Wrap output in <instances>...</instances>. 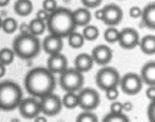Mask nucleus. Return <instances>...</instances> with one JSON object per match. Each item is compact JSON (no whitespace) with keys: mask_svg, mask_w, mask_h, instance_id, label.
Returning <instances> with one entry per match:
<instances>
[{"mask_svg":"<svg viewBox=\"0 0 155 122\" xmlns=\"http://www.w3.org/2000/svg\"><path fill=\"white\" fill-rule=\"evenodd\" d=\"M26 92L33 98H39L54 92L56 87L54 75L46 68L38 67L31 69L24 80Z\"/></svg>","mask_w":155,"mask_h":122,"instance_id":"f257e3e1","label":"nucleus"},{"mask_svg":"<svg viewBox=\"0 0 155 122\" xmlns=\"http://www.w3.org/2000/svg\"><path fill=\"white\" fill-rule=\"evenodd\" d=\"M45 24L50 34L62 38L67 37L72 32L75 31L76 28L72 11L66 7L57 6L56 9L49 13Z\"/></svg>","mask_w":155,"mask_h":122,"instance_id":"f03ea898","label":"nucleus"},{"mask_svg":"<svg viewBox=\"0 0 155 122\" xmlns=\"http://www.w3.org/2000/svg\"><path fill=\"white\" fill-rule=\"evenodd\" d=\"M13 51L15 56L24 60L35 58L41 50V43L37 37L27 33L20 34L13 41Z\"/></svg>","mask_w":155,"mask_h":122,"instance_id":"7ed1b4c3","label":"nucleus"},{"mask_svg":"<svg viewBox=\"0 0 155 122\" xmlns=\"http://www.w3.org/2000/svg\"><path fill=\"white\" fill-rule=\"evenodd\" d=\"M22 99L23 91L18 84L10 80L0 83V110H14L17 109Z\"/></svg>","mask_w":155,"mask_h":122,"instance_id":"20e7f679","label":"nucleus"},{"mask_svg":"<svg viewBox=\"0 0 155 122\" xmlns=\"http://www.w3.org/2000/svg\"><path fill=\"white\" fill-rule=\"evenodd\" d=\"M84 77L83 73L74 68H66L60 74L59 84L65 92H77L83 89Z\"/></svg>","mask_w":155,"mask_h":122,"instance_id":"39448f33","label":"nucleus"},{"mask_svg":"<svg viewBox=\"0 0 155 122\" xmlns=\"http://www.w3.org/2000/svg\"><path fill=\"white\" fill-rule=\"evenodd\" d=\"M98 70L95 76V83L97 87L105 91L112 88H118L120 84V74L113 67H105Z\"/></svg>","mask_w":155,"mask_h":122,"instance_id":"423d86ee","label":"nucleus"},{"mask_svg":"<svg viewBox=\"0 0 155 122\" xmlns=\"http://www.w3.org/2000/svg\"><path fill=\"white\" fill-rule=\"evenodd\" d=\"M78 107L84 111H93L99 106L101 102L100 94L92 88H85L79 90Z\"/></svg>","mask_w":155,"mask_h":122,"instance_id":"0eeeda50","label":"nucleus"},{"mask_svg":"<svg viewBox=\"0 0 155 122\" xmlns=\"http://www.w3.org/2000/svg\"><path fill=\"white\" fill-rule=\"evenodd\" d=\"M39 103L41 113L47 117H54L58 115L63 109L62 99L59 96L54 94L53 92L42 97Z\"/></svg>","mask_w":155,"mask_h":122,"instance_id":"6e6552de","label":"nucleus"},{"mask_svg":"<svg viewBox=\"0 0 155 122\" xmlns=\"http://www.w3.org/2000/svg\"><path fill=\"white\" fill-rule=\"evenodd\" d=\"M143 81L140 75L136 73H127L120 79L119 86L123 92L129 96L137 95L143 89Z\"/></svg>","mask_w":155,"mask_h":122,"instance_id":"1a4fd4ad","label":"nucleus"},{"mask_svg":"<svg viewBox=\"0 0 155 122\" xmlns=\"http://www.w3.org/2000/svg\"><path fill=\"white\" fill-rule=\"evenodd\" d=\"M17 108L20 115L25 120L35 119L41 113L40 103L35 98L22 99Z\"/></svg>","mask_w":155,"mask_h":122,"instance_id":"9d476101","label":"nucleus"},{"mask_svg":"<svg viewBox=\"0 0 155 122\" xmlns=\"http://www.w3.org/2000/svg\"><path fill=\"white\" fill-rule=\"evenodd\" d=\"M140 41V36L136 29L132 27H126L120 31L118 43L124 49L131 50L135 48Z\"/></svg>","mask_w":155,"mask_h":122,"instance_id":"9b49d317","label":"nucleus"},{"mask_svg":"<svg viewBox=\"0 0 155 122\" xmlns=\"http://www.w3.org/2000/svg\"><path fill=\"white\" fill-rule=\"evenodd\" d=\"M104 16L102 21L109 26H115L119 25L124 17V12L122 8L115 4L106 5L103 8Z\"/></svg>","mask_w":155,"mask_h":122,"instance_id":"f8f14e48","label":"nucleus"},{"mask_svg":"<svg viewBox=\"0 0 155 122\" xmlns=\"http://www.w3.org/2000/svg\"><path fill=\"white\" fill-rule=\"evenodd\" d=\"M92 58L94 63L99 66H106L113 59V50L105 45H98L92 50Z\"/></svg>","mask_w":155,"mask_h":122,"instance_id":"ddd939ff","label":"nucleus"},{"mask_svg":"<svg viewBox=\"0 0 155 122\" xmlns=\"http://www.w3.org/2000/svg\"><path fill=\"white\" fill-rule=\"evenodd\" d=\"M68 68V61L65 56L61 53L50 55L47 59V67L46 68L54 74H61Z\"/></svg>","mask_w":155,"mask_h":122,"instance_id":"4468645a","label":"nucleus"},{"mask_svg":"<svg viewBox=\"0 0 155 122\" xmlns=\"http://www.w3.org/2000/svg\"><path fill=\"white\" fill-rule=\"evenodd\" d=\"M42 47L44 51L50 56L62 52L64 47V41L62 37L50 34L45 37Z\"/></svg>","mask_w":155,"mask_h":122,"instance_id":"2eb2a0df","label":"nucleus"},{"mask_svg":"<svg viewBox=\"0 0 155 122\" xmlns=\"http://www.w3.org/2000/svg\"><path fill=\"white\" fill-rule=\"evenodd\" d=\"M74 68L76 70H78L84 74L92 69V68L94 66V60L90 54L81 53L74 58Z\"/></svg>","mask_w":155,"mask_h":122,"instance_id":"dca6fc26","label":"nucleus"},{"mask_svg":"<svg viewBox=\"0 0 155 122\" xmlns=\"http://www.w3.org/2000/svg\"><path fill=\"white\" fill-rule=\"evenodd\" d=\"M72 15L76 26H85L89 25L92 20V14L86 7H79L72 11Z\"/></svg>","mask_w":155,"mask_h":122,"instance_id":"f3484780","label":"nucleus"},{"mask_svg":"<svg viewBox=\"0 0 155 122\" xmlns=\"http://www.w3.org/2000/svg\"><path fill=\"white\" fill-rule=\"evenodd\" d=\"M143 23L144 26L152 30L155 29V3L148 4L143 9H142L141 15Z\"/></svg>","mask_w":155,"mask_h":122,"instance_id":"a211bd4d","label":"nucleus"},{"mask_svg":"<svg viewBox=\"0 0 155 122\" xmlns=\"http://www.w3.org/2000/svg\"><path fill=\"white\" fill-rule=\"evenodd\" d=\"M143 83L148 86H155V62L149 61L143 67L140 75Z\"/></svg>","mask_w":155,"mask_h":122,"instance_id":"6ab92c4d","label":"nucleus"},{"mask_svg":"<svg viewBox=\"0 0 155 122\" xmlns=\"http://www.w3.org/2000/svg\"><path fill=\"white\" fill-rule=\"evenodd\" d=\"M34 5L30 0H16L14 5L15 13L19 16H27L33 11Z\"/></svg>","mask_w":155,"mask_h":122,"instance_id":"aec40b11","label":"nucleus"},{"mask_svg":"<svg viewBox=\"0 0 155 122\" xmlns=\"http://www.w3.org/2000/svg\"><path fill=\"white\" fill-rule=\"evenodd\" d=\"M138 46L145 55H153L155 53V37L153 35L144 36L140 39Z\"/></svg>","mask_w":155,"mask_h":122,"instance_id":"412c9836","label":"nucleus"},{"mask_svg":"<svg viewBox=\"0 0 155 122\" xmlns=\"http://www.w3.org/2000/svg\"><path fill=\"white\" fill-rule=\"evenodd\" d=\"M28 26H29V33L35 36V37L43 35L46 29L45 22L39 20L37 18L32 19L30 21V23L28 24Z\"/></svg>","mask_w":155,"mask_h":122,"instance_id":"4be33fe9","label":"nucleus"},{"mask_svg":"<svg viewBox=\"0 0 155 122\" xmlns=\"http://www.w3.org/2000/svg\"><path fill=\"white\" fill-rule=\"evenodd\" d=\"M63 107L68 110H74L78 107V96L75 92H66L62 99Z\"/></svg>","mask_w":155,"mask_h":122,"instance_id":"5701e85b","label":"nucleus"},{"mask_svg":"<svg viewBox=\"0 0 155 122\" xmlns=\"http://www.w3.org/2000/svg\"><path fill=\"white\" fill-rule=\"evenodd\" d=\"M68 44L72 48L78 49L81 48L84 44V38L82 34L78 32H72L68 37Z\"/></svg>","mask_w":155,"mask_h":122,"instance_id":"b1692460","label":"nucleus"},{"mask_svg":"<svg viewBox=\"0 0 155 122\" xmlns=\"http://www.w3.org/2000/svg\"><path fill=\"white\" fill-rule=\"evenodd\" d=\"M99 34L100 33H99V29L97 28V26H93V25H87L84 26L82 35H83L84 40L94 41L99 37Z\"/></svg>","mask_w":155,"mask_h":122,"instance_id":"393cba45","label":"nucleus"},{"mask_svg":"<svg viewBox=\"0 0 155 122\" xmlns=\"http://www.w3.org/2000/svg\"><path fill=\"white\" fill-rule=\"evenodd\" d=\"M18 27L17 22L13 17H6L4 20H2V26L1 29L6 34H13L16 31Z\"/></svg>","mask_w":155,"mask_h":122,"instance_id":"a878e982","label":"nucleus"},{"mask_svg":"<svg viewBox=\"0 0 155 122\" xmlns=\"http://www.w3.org/2000/svg\"><path fill=\"white\" fill-rule=\"evenodd\" d=\"M15 59V53L13 49L4 47L0 50V63L4 66H8L13 63Z\"/></svg>","mask_w":155,"mask_h":122,"instance_id":"bb28decb","label":"nucleus"},{"mask_svg":"<svg viewBox=\"0 0 155 122\" xmlns=\"http://www.w3.org/2000/svg\"><path fill=\"white\" fill-rule=\"evenodd\" d=\"M119 34H120V31L114 27V26H110L108 27L104 33V40L109 43V44H114L118 41V38H119Z\"/></svg>","mask_w":155,"mask_h":122,"instance_id":"cd10ccee","label":"nucleus"},{"mask_svg":"<svg viewBox=\"0 0 155 122\" xmlns=\"http://www.w3.org/2000/svg\"><path fill=\"white\" fill-rule=\"evenodd\" d=\"M130 120L129 118L123 114V112L121 113H112L110 112L109 114H107L104 119L103 122H129Z\"/></svg>","mask_w":155,"mask_h":122,"instance_id":"c85d7f7f","label":"nucleus"},{"mask_svg":"<svg viewBox=\"0 0 155 122\" xmlns=\"http://www.w3.org/2000/svg\"><path fill=\"white\" fill-rule=\"evenodd\" d=\"M98 121V117L93 113L92 111H84L80 113L77 118L76 122H97Z\"/></svg>","mask_w":155,"mask_h":122,"instance_id":"c756f323","label":"nucleus"},{"mask_svg":"<svg viewBox=\"0 0 155 122\" xmlns=\"http://www.w3.org/2000/svg\"><path fill=\"white\" fill-rule=\"evenodd\" d=\"M57 7L56 0H44L43 1V9L47 11L48 13L53 12Z\"/></svg>","mask_w":155,"mask_h":122,"instance_id":"7c9ffc66","label":"nucleus"},{"mask_svg":"<svg viewBox=\"0 0 155 122\" xmlns=\"http://www.w3.org/2000/svg\"><path fill=\"white\" fill-rule=\"evenodd\" d=\"M105 96L107 98V99L114 101L115 99H117V98L119 97V90L117 88H112L109 89L105 90Z\"/></svg>","mask_w":155,"mask_h":122,"instance_id":"2f4dec72","label":"nucleus"},{"mask_svg":"<svg viewBox=\"0 0 155 122\" xmlns=\"http://www.w3.org/2000/svg\"><path fill=\"white\" fill-rule=\"evenodd\" d=\"M103 0H81L83 5L88 9L90 8H96L102 4Z\"/></svg>","mask_w":155,"mask_h":122,"instance_id":"473e14b6","label":"nucleus"},{"mask_svg":"<svg viewBox=\"0 0 155 122\" xmlns=\"http://www.w3.org/2000/svg\"><path fill=\"white\" fill-rule=\"evenodd\" d=\"M147 116L148 119L151 122L155 121V102L154 101H151L150 105L148 106L147 109Z\"/></svg>","mask_w":155,"mask_h":122,"instance_id":"72a5a7b5","label":"nucleus"},{"mask_svg":"<svg viewBox=\"0 0 155 122\" xmlns=\"http://www.w3.org/2000/svg\"><path fill=\"white\" fill-rule=\"evenodd\" d=\"M110 110L112 113H121L123 112V103L121 102H118V101H115L114 103L111 104L110 106Z\"/></svg>","mask_w":155,"mask_h":122,"instance_id":"f704fd0d","label":"nucleus"},{"mask_svg":"<svg viewBox=\"0 0 155 122\" xmlns=\"http://www.w3.org/2000/svg\"><path fill=\"white\" fill-rule=\"evenodd\" d=\"M129 15L132 18H139L142 15V9L139 6H133L130 8Z\"/></svg>","mask_w":155,"mask_h":122,"instance_id":"c9c22d12","label":"nucleus"},{"mask_svg":"<svg viewBox=\"0 0 155 122\" xmlns=\"http://www.w3.org/2000/svg\"><path fill=\"white\" fill-rule=\"evenodd\" d=\"M48 16H49V13L47 11H45V9H40V10L37 11L35 18L45 22L47 20V18H48Z\"/></svg>","mask_w":155,"mask_h":122,"instance_id":"e433bc0d","label":"nucleus"},{"mask_svg":"<svg viewBox=\"0 0 155 122\" xmlns=\"http://www.w3.org/2000/svg\"><path fill=\"white\" fill-rule=\"evenodd\" d=\"M146 97L151 101H154L155 99V86H149V88L146 89Z\"/></svg>","mask_w":155,"mask_h":122,"instance_id":"4c0bfd02","label":"nucleus"},{"mask_svg":"<svg viewBox=\"0 0 155 122\" xmlns=\"http://www.w3.org/2000/svg\"><path fill=\"white\" fill-rule=\"evenodd\" d=\"M18 29H19L21 34H27V33H29V26L26 23H22L18 26Z\"/></svg>","mask_w":155,"mask_h":122,"instance_id":"58836bf2","label":"nucleus"},{"mask_svg":"<svg viewBox=\"0 0 155 122\" xmlns=\"http://www.w3.org/2000/svg\"><path fill=\"white\" fill-rule=\"evenodd\" d=\"M133 109H134V105L132 104V102L126 101V102L123 103V110H124L126 112H129V111H132Z\"/></svg>","mask_w":155,"mask_h":122,"instance_id":"ea45409f","label":"nucleus"},{"mask_svg":"<svg viewBox=\"0 0 155 122\" xmlns=\"http://www.w3.org/2000/svg\"><path fill=\"white\" fill-rule=\"evenodd\" d=\"M94 16H95V18H96L97 20L102 21V19H103V16H104L103 8H102V9H98V10H96V11H95V13H94Z\"/></svg>","mask_w":155,"mask_h":122,"instance_id":"a19ab883","label":"nucleus"},{"mask_svg":"<svg viewBox=\"0 0 155 122\" xmlns=\"http://www.w3.org/2000/svg\"><path fill=\"white\" fill-rule=\"evenodd\" d=\"M5 72H6L5 66H4L3 64L0 63V78H2L5 75Z\"/></svg>","mask_w":155,"mask_h":122,"instance_id":"79ce46f5","label":"nucleus"},{"mask_svg":"<svg viewBox=\"0 0 155 122\" xmlns=\"http://www.w3.org/2000/svg\"><path fill=\"white\" fill-rule=\"evenodd\" d=\"M34 121L35 122H39V121H43V122H46V119L45 118V117H40L39 115L38 116H36L35 119H34Z\"/></svg>","mask_w":155,"mask_h":122,"instance_id":"37998d69","label":"nucleus"},{"mask_svg":"<svg viewBox=\"0 0 155 122\" xmlns=\"http://www.w3.org/2000/svg\"><path fill=\"white\" fill-rule=\"evenodd\" d=\"M10 0H0V7H4L6 6L9 4Z\"/></svg>","mask_w":155,"mask_h":122,"instance_id":"c03bdc74","label":"nucleus"},{"mask_svg":"<svg viewBox=\"0 0 155 122\" xmlns=\"http://www.w3.org/2000/svg\"><path fill=\"white\" fill-rule=\"evenodd\" d=\"M1 26H2V18L0 17V29H1Z\"/></svg>","mask_w":155,"mask_h":122,"instance_id":"a18cd8bd","label":"nucleus"}]
</instances>
